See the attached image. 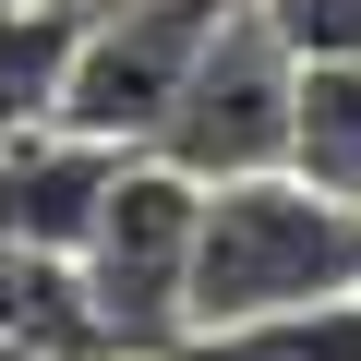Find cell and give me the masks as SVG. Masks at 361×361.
I'll return each mask as SVG.
<instances>
[{
  "label": "cell",
  "instance_id": "8992f818",
  "mask_svg": "<svg viewBox=\"0 0 361 361\" xmlns=\"http://www.w3.org/2000/svg\"><path fill=\"white\" fill-rule=\"evenodd\" d=\"M73 37H85V0H0V145L61 109Z\"/></svg>",
  "mask_w": 361,
  "mask_h": 361
},
{
  "label": "cell",
  "instance_id": "6da1fadb",
  "mask_svg": "<svg viewBox=\"0 0 361 361\" xmlns=\"http://www.w3.org/2000/svg\"><path fill=\"white\" fill-rule=\"evenodd\" d=\"M361 289V205L325 193L313 169H241L205 180V253H193V337L289 301Z\"/></svg>",
  "mask_w": 361,
  "mask_h": 361
},
{
  "label": "cell",
  "instance_id": "8fae6325",
  "mask_svg": "<svg viewBox=\"0 0 361 361\" xmlns=\"http://www.w3.org/2000/svg\"><path fill=\"white\" fill-rule=\"evenodd\" d=\"M97 361H193V349H97Z\"/></svg>",
  "mask_w": 361,
  "mask_h": 361
},
{
  "label": "cell",
  "instance_id": "7a4b0ae2",
  "mask_svg": "<svg viewBox=\"0 0 361 361\" xmlns=\"http://www.w3.org/2000/svg\"><path fill=\"white\" fill-rule=\"evenodd\" d=\"M193 253H205V180L145 145V157L121 169L97 241L73 253L109 349H180V337H193Z\"/></svg>",
  "mask_w": 361,
  "mask_h": 361
},
{
  "label": "cell",
  "instance_id": "9c48e42d",
  "mask_svg": "<svg viewBox=\"0 0 361 361\" xmlns=\"http://www.w3.org/2000/svg\"><path fill=\"white\" fill-rule=\"evenodd\" d=\"M301 61H361V0H253Z\"/></svg>",
  "mask_w": 361,
  "mask_h": 361
},
{
  "label": "cell",
  "instance_id": "ba28073f",
  "mask_svg": "<svg viewBox=\"0 0 361 361\" xmlns=\"http://www.w3.org/2000/svg\"><path fill=\"white\" fill-rule=\"evenodd\" d=\"M289 169H313L325 193L361 205V61H301V145Z\"/></svg>",
  "mask_w": 361,
  "mask_h": 361
},
{
  "label": "cell",
  "instance_id": "30bf717a",
  "mask_svg": "<svg viewBox=\"0 0 361 361\" xmlns=\"http://www.w3.org/2000/svg\"><path fill=\"white\" fill-rule=\"evenodd\" d=\"M0 361H73V349H37V337H0Z\"/></svg>",
  "mask_w": 361,
  "mask_h": 361
},
{
  "label": "cell",
  "instance_id": "3957f363",
  "mask_svg": "<svg viewBox=\"0 0 361 361\" xmlns=\"http://www.w3.org/2000/svg\"><path fill=\"white\" fill-rule=\"evenodd\" d=\"M241 0H85V37H73V85H61V121L109 133V145H157L193 61L217 49V25Z\"/></svg>",
  "mask_w": 361,
  "mask_h": 361
},
{
  "label": "cell",
  "instance_id": "5b68a950",
  "mask_svg": "<svg viewBox=\"0 0 361 361\" xmlns=\"http://www.w3.org/2000/svg\"><path fill=\"white\" fill-rule=\"evenodd\" d=\"M133 157H145V145H109V133H85V121H61V109L25 121L13 145H0V229H13L25 253H85Z\"/></svg>",
  "mask_w": 361,
  "mask_h": 361
},
{
  "label": "cell",
  "instance_id": "52a82bcc",
  "mask_svg": "<svg viewBox=\"0 0 361 361\" xmlns=\"http://www.w3.org/2000/svg\"><path fill=\"white\" fill-rule=\"evenodd\" d=\"M180 349H193V361H361V289L289 301V313H241V325H205Z\"/></svg>",
  "mask_w": 361,
  "mask_h": 361
},
{
  "label": "cell",
  "instance_id": "277c9868",
  "mask_svg": "<svg viewBox=\"0 0 361 361\" xmlns=\"http://www.w3.org/2000/svg\"><path fill=\"white\" fill-rule=\"evenodd\" d=\"M289 145H301V49L241 0L217 25V49L193 61L157 157H180L193 180H241V169H289Z\"/></svg>",
  "mask_w": 361,
  "mask_h": 361
}]
</instances>
